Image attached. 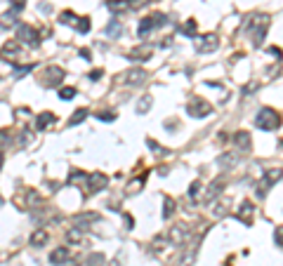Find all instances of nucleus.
I'll return each mask as SVG.
<instances>
[{"instance_id": "33", "label": "nucleus", "mask_w": 283, "mask_h": 266, "mask_svg": "<svg viewBox=\"0 0 283 266\" xmlns=\"http://www.w3.org/2000/svg\"><path fill=\"white\" fill-rule=\"evenodd\" d=\"M73 97H76V87H62L59 90V99H64V101L73 99Z\"/></svg>"}, {"instance_id": "24", "label": "nucleus", "mask_w": 283, "mask_h": 266, "mask_svg": "<svg viewBox=\"0 0 283 266\" xmlns=\"http://www.w3.org/2000/svg\"><path fill=\"white\" fill-rule=\"evenodd\" d=\"M151 104H153V97L151 95H144L140 99V101H137V113H140V116H144V113H149V108H151Z\"/></svg>"}, {"instance_id": "6", "label": "nucleus", "mask_w": 283, "mask_h": 266, "mask_svg": "<svg viewBox=\"0 0 283 266\" xmlns=\"http://www.w3.org/2000/svg\"><path fill=\"white\" fill-rule=\"evenodd\" d=\"M17 40L22 45H29V47H38L40 45V35H38V31L33 29V26H29V24H22L19 29H17Z\"/></svg>"}, {"instance_id": "32", "label": "nucleus", "mask_w": 283, "mask_h": 266, "mask_svg": "<svg viewBox=\"0 0 283 266\" xmlns=\"http://www.w3.org/2000/svg\"><path fill=\"white\" fill-rule=\"evenodd\" d=\"M99 219V214L95 212H87V214H78L76 217V224H87V222H97Z\"/></svg>"}, {"instance_id": "15", "label": "nucleus", "mask_w": 283, "mask_h": 266, "mask_svg": "<svg viewBox=\"0 0 283 266\" xmlns=\"http://www.w3.org/2000/svg\"><path fill=\"white\" fill-rule=\"evenodd\" d=\"M222 189H224V179H215L210 186H208V193L203 196V200L206 202H212L215 198H217L219 193H222Z\"/></svg>"}, {"instance_id": "36", "label": "nucleus", "mask_w": 283, "mask_h": 266, "mask_svg": "<svg viewBox=\"0 0 283 266\" xmlns=\"http://www.w3.org/2000/svg\"><path fill=\"white\" fill-rule=\"evenodd\" d=\"M97 118L99 120H106V123H113V120H116V113H113V111H99Z\"/></svg>"}, {"instance_id": "18", "label": "nucleus", "mask_w": 283, "mask_h": 266, "mask_svg": "<svg viewBox=\"0 0 283 266\" xmlns=\"http://www.w3.org/2000/svg\"><path fill=\"white\" fill-rule=\"evenodd\" d=\"M231 139H234V146H236L239 151H248V149H250V134H248V132H243V130H241V132H236Z\"/></svg>"}, {"instance_id": "1", "label": "nucleus", "mask_w": 283, "mask_h": 266, "mask_svg": "<svg viewBox=\"0 0 283 266\" xmlns=\"http://www.w3.org/2000/svg\"><path fill=\"white\" fill-rule=\"evenodd\" d=\"M267 31H269V14H255L250 22H248V33H250L255 47H262V45H264Z\"/></svg>"}, {"instance_id": "23", "label": "nucleus", "mask_w": 283, "mask_h": 266, "mask_svg": "<svg viewBox=\"0 0 283 266\" xmlns=\"http://www.w3.org/2000/svg\"><path fill=\"white\" fill-rule=\"evenodd\" d=\"M106 7H109V12H113V14H123L125 10H130V7H128V0H109Z\"/></svg>"}, {"instance_id": "21", "label": "nucleus", "mask_w": 283, "mask_h": 266, "mask_svg": "<svg viewBox=\"0 0 283 266\" xmlns=\"http://www.w3.org/2000/svg\"><path fill=\"white\" fill-rule=\"evenodd\" d=\"M128 57H130L132 62H146L151 57V47H135Z\"/></svg>"}, {"instance_id": "17", "label": "nucleus", "mask_w": 283, "mask_h": 266, "mask_svg": "<svg viewBox=\"0 0 283 266\" xmlns=\"http://www.w3.org/2000/svg\"><path fill=\"white\" fill-rule=\"evenodd\" d=\"M55 120H57L55 113H50V111H43L40 116L35 118V128H38V130H47V128H52V125H55Z\"/></svg>"}, {"instance_id": "30", "label": "nucleus", "mask_w": 283, "mask_h": 266, "mask_svg": "<svg viewBox=\"0 0 283 266\" xmlns=\"http://www.w3.org/2000/svg\"><path fill=\"white\" fill-rule=\"evenodd\" d=\"M120 31H123V24H120V22H116V19H113V22H111L109 26L104 29V33H106V35H111V38H113V35H118Z\"/></svg>"}, {"instance_id": "20", "label": "nucleus", "mask_w": 283, "mask_h": 266, "mask_svg": "<svg viewBox=\"0 0 283 266\" xmlns=\"http://www.w3.org/2000/svg\"><path fill=\"white\" fill-rule=\"evenodd\" d=\"M47 238H50L47 229H35V231L31 233V238H29V243H31L33 247H40V245L47 243Z\"/></svg>"}, {"instance_id": "38", "label": "nucleus", "mask_w": 283, "mask_h": 266, "mask_svg": "<svg viewBox=\"0 0 283 266\" xmlns=\"http://www.w3.org/2000/svg\"><path fill=\"white\" fill-rule=\"evenodd\" d=\"M78 179H85L87 181V174H85V172H80V170H73L71 174H69V181H71V184H73V181H78Z\"/></svg>"}, {"instance_id": "5", "label": "nucleus", "mask_w": 283, "mask_h": 266, "mask_svg": "<svg viewBox=\"0 0 283 266\" xmlns=\"http://www.w3.org/2000/svg\"><path fill=\"white\" fill-rule=\"evenodd\" d=\"M165 19H168V17H165L163 12H153L151 17H146V19H142V22H140V26H137V35H140V38L149 35L156 26H163Z\"/></svg>"}, {"instance_id": "16", "label": "nucleus", "mask_w": 283, "mask_h": 266, "mask_svg": "<svg viewBox=\"0 0 283 266\" xmlns=\"http://www.w3.org/2000/svg\"><path fill=\"white\" fill-rule=\"evenodd\" d=\"M69 257H71V252H69L66 247H55V250L50 252V262H52L55 266H59V264H66Z\"/></svg>"}, {"instance_id": "9", "label": "nucleus", "mask_w": 283, "mask_h": 266, "mask_svg": "<svg viewBox=\"0 0 283 266\" xmlns=\"http://www.w3.org/2000/svg\"><path fill=\"white\" fill-rule=\"evenodd\" d=\"M186 240H189V229H186L184 224H177V226H173L168 231V243L175 245V247H182Z\"/></svg>"}, {"instance_id": "28", "label": "nucleus", "mask_w": 283, "mask_h": 266, "mask_svg": "<svg viewBox=\"0 0 283 266\" xmlns=\"http://www.w3.org/2000/svg\"><path fill=\"white\" fill-rule=\"evenodd\" d=\"M17 24V14H14V10L12 12H5L2 17H0V26L2 29H7V26H14Z\"/></svg>"}, {"instance_id": "11", "label": "nucleus", "mask_w": 283, "mask_h": 266, "mask_svg": "<svg viewBox=\"0 0 283 266\" xmlns=\"http://www.w3.org/2000/svg\"><path fill=\"white\" fill-rule=\"evenodd\" d=\"M106 184H109V177H106L104 172H92V174H87V191L90 193L104 191Z\"/></svg>"}, {"instance_id": "19", "label": "nucleus", "mask_w": 283, "mask_h": 266, "mask_svg": "<svg viewBox=\"0 0 283 266\" xmlns=\"http://www.w3.org/2000/svg\"><path fill=\"white\" fill-rule=\"evenodd\" d=\"M236 163H239V156L236 153H222L217 158V165L222 170H231V167H236Z\"/></svg>"}, {"instance_id": "37", "label": "nucleus", "mask_w": 283, "mask_h": 266, "mask_svg": "<svg viewBox=\"0 0 283 266\" xmlns=\"http://www.w3.org/2000/svg\"><path fill=\"white\" fill-rule=\"evenodd\" d=\"M274 243L279 245V247H283V226H276V229H274Z\"/></svg>"}, {"instance_id": "3", "label": "nucleus", "mask_w": 283, "mask_h": 266, "mask_svg": "<svg viewBox=\"0 0 283 266\" xmlns=\"http://www.w3.org/2000/svg\"><path fill=\"white\" fill-rule=\"evenodd\" d=\"M59 22L64 24V26H71V29H76L78 33H90V29H92V24H90V19L87 17H76L71 10H66L59 14Z\"/></svg>"}, {"instance_id": "8", "label": "nucleus", "mask_w": 283, "mask_h": 266, "mask_svg": "<svg viewBox=\"0 0 283 266\" xmlns=\"http://www.w3.org/2000/svg\"><path fill=\"white\" fill-rule=\"evenodd\" d=\"M64 68L62 66H47L45 68V75H43V85L45 87H57L62 85V80H64Z\"/></svg>"}, {"instance_id": "31", "label": "nucleus", "mask_w": 283, "mask_h": 266, "mask_svg": "<svg viewBox=\"0 0 283 266\" xmlns=\"http://www.w3.org/2000/svg\"><path fill=\"white\" fill-rule=\"evenodd\" d=\"M196 26H198L196 19H189V22L182 26V33H184V35H196Z\"/></svg>"}, {"instance_id": "43", "label": "nucleus", "mask_w": 283, "mask_h": 266, "mask_svg": "<svg viewBox=\"0 0 283 266\" xmlns=\"http://www.w3.org/2000/svg\"><path fill=\"white\" fill-rule=\"evenodd\" d=\"M10 2H12V10L14 12L24 10V5H26V0H10Z\"/></svg>"}, {"instance_id": "14", "label": "nucleus", "mask_w": 283, "mask_h": 266, "mask_svg": "<svg viewBox=\"0 0 283 266\" xmlns=\"http://www.w3.org/2000/svg\"><path fill=\"white\" fill-rule=\"evenodd\" d=\"M0 57H2L5 62H14V59L19 57V43H17V40L5 43L2 45V50H0Z\"/></svg>"}, {"instance_id": "7", "label": "nucleus", "mask_w": 283, "mask_h": 266, "mask_svg": "<svg viewBox=\"0 0 283 266\" xmlns=\"http://www.w3.org/2000/svg\"><path fill=\"white\" fill-rule=\"evenodd\" d=\"M219 47V38L217 33H203V35H196V50L201 54L215 52Z\"/></svg>"}, {"instance_id": "13", "label": "nucleus", "mask_w": 283, "mask_h": 266, "mask_svg": "<svg viewBox=\"0 0 283 266\" xmlns=\"http://www.w3.org/2000/svg\"><path fill=\"white\" fill-rule=\"evenodd\" d=\"M252 214H255V210H252V202L250 200H243V202H241V207L236 210V219H239V222H243L246 226H250V224H252Z\"/></svg>"}, {"instance_id": "40", "label": "nucleus", "mask_w": 283, "mask_h": 266, "mask_svg": "<svg viewBox=\"0 0 283 266\" xmlns=\"http://www.w3.org/2000/svg\"><path fill=\"white\" fill-rule=\"evenodd\" d=\"M123 264H125V255H123V252H118V255L111 259V264H109V266H123Z\"/></svg>"}, {"instance_id": "34", "label": "nucleus", "mask_w": 283, "mask_h": 266, "mask_svg": "<svg viewBox=\"0 0 283 266\" xmlns=\"http://www.w3.org/2000/svg\"><path fill=\"white\" fill-rule=\"evenodd\" d=\"M33 66H35V64H26V66H14V78H22V75L31 73V71H33Z\"/></svg>"}, {"instance_id": "42", "label": "nucleus", "mask_w": 283, "mask_h": 266, "mask_svg": "<svg viewBox=\"0 0 283 266\" xmlns=\"http://www.w3.org/2000/svg\"><path fill=\"white\" fill-rule=\"evenodd\" d=\"M29 141H31V132H26V130H24L22 137H19V146H26Z\"/></svg>"}, {"instance_id": "29", "label": "nucleus", "mask_w": 283, "mask_h": 266, "mask_svg": "<svg viewBox=\"0 0 283 266\" xmlns=\"http://www.w3.org/2000/svg\"><path fill=\"white\" fill-rule=\"evenodd\" d=\"M144 181H146V177L142 174V177H137V179H132L130 184H128V189H125V191H128V193H137L142 186H144Z\"/></svg>"}, {"instance_id": "45", "label": "nucleus", "mask_w": 283, "mask_h": 266, "mask_svg": "<svg viewBox=\"0 0 283 266\" xmlns=\"http://www.w3.org/2000/svg\"><path fill=\"white\" fill-rule=\"evenodd\" d=\"M267 52L272 54V57H276V59H279V62H281V57H283V52H281V50H279V47H269V50H267Z\"/></svg>"}, {"instance_id": "47", "label": "nucleus", "mask_w": 283, "mask_h": 266, "mask_svg": "<svg viewBox=\"0 0 283 266\" xmlns=\"http://www.w3.org/2000/svg\"><path fill=\"white\" fill-rule=\"evenodd\" d=\"M125 224H128V231H130L132 226H135V222H132V217H130V214H125Z\"/></svg>"}, {"instance_id": "39", "label": "nucleus", "mask_w": 283, "mask_h": 266, "mask_svg": "<svg viewBox=\"0 0 283 266\" xmlns=\"http://www.w3.org/2000/svg\"><path fill=\"white\" fill-rule=\"evenodd\" d=\"M12 141V134L7 130H0V146H5V144H10Z\"/></svg>"}, {"instance_id": "35", "label": "nucleus", "mask_w": 283, "mask_h": 266, "mask_svg": "<svg viewBox=\"0 0 283 266\" xmlns=\"http://www.w3.org/2000/svg\"><path fill=\"white\" fill-rule=\"evenodd\" d=\"M85 266H104V257L102 255H90L87 257Z\"/></svg>"}, {"instance_id": "26", "label": "nucleus", "mask_w": 283, "mask_h": 266, "mask_svg": "<svg viewBox=\"0 0 283 266\" xmlns=\"http://www.w3.org/2000/svg\"><path fill=\"white\" fill-rule=\"evenodd\" d=\"M85 118H87V108H78V111H73V116L69 118V123H66V125H69V128H73V125H78V123H83Z\"/></svg>"}, {"instance_id": "46", "label": "nucleus", "mask_w": 283, "mask_h": 266, "mask_svg": "<svg viewBox=\"0 0 283 266\" xmlns=\"http://www.w3.org/2000/svg\"><path fill=\"white\" fill-rule=\"evenodd\" d=\"M144 5V0H128V7H140Z\"/></svg>"}, {"instance_id": "10", "label": "nucleus", "mask_w": 283, "mask_h": 266, "mask_svg": "<svg viewBox=\"0 0 283 266\" xmlns=\"http://www.w3.org/2000/svg\"><path fill=\"white\" fill-rule=\"evenodd\" d=\"M186 111H189V116H194V118H208L212 113V106L208 104L206 99H194V101H189Z\"/></svg>"}, {"instance_id": "44", "label": "nucleus", "mask_w": 283, "mask_h": 266, "mask_svg": "<svg viewBox=\"0 0 283 266\" xmlns=\"http://www.w3.org/2000/svg\"><path fill=\"white\" fill-rule=\"evenodd\" d=\"M102 75H104V71H102V68H95V71H90V80H99Z\"/></svg>"}, {"instance_id": "41", "label": "nucleus", "mask_w": 283, "mask_h": 266, "mask_svg": "<svg viewBox=\"0 0 283 266\" xmlns=\"http://www.w3.org/2000/svg\"><path fill=\"white\" fill-rule=\"evenodd\" d=\"M146 146H149V149H153V151H156V153H168V151H165L163 146H158V144H156L153 139H149V141H146Z\"/></svg>"}, {"instance_id": "12", "label": "nucleus", "mask_w": 283, "mask_h": 266, "mask_svg": "<svg viewBox=\"0 0 283 266\" xmlns=\"http://www.w3.org/2000/svg\"><path fill=\"white\" fill-rule=\"evenodd\" d=\"M144 80H146V71L144 68H130V71H125V73L120 75L123 85H142Z\"/></svg>"}, {"instance_id": "50", "label": "nucleus", "mask_w": 283, "mask_h": 266, "mask_svg": "<svg viewBox=\"0 0 283 266\" xmlns=\"http://www.w3.org/2000/svg\"><path fill=\"white\" fill-rule=\"evenodd\" d=\"M0 205H2V198H0Z\"/></svg>"}, {"instance_id": "22", "label": "nucleus", "mask_w": 283, "mask_h": 266, "mask_svg": "<svg viewBox=\"0 0 283 266\" xmlns=\"http://www.w3.org/2000/svg\"><path fill=\"white\" fill-rule=\"evenodd\" d=\"M83 240H85V235H83V229H80V226L69 229V231H66V243L78 245V243H83Z\"/></svg>"}, {"instance_id": "49", "label": "nucleus", "mask_w": 283, "mask_h": 266, "mask_svg": "<svg viewBox=\"0 0 283 266\" xmlns=\"http://www.w3.org/2000/svg\"><path fill=\"white\" fill-rule=\"evenodd\" d=\"M0 170H2V151H0Z\"/></svg>"}, {"instance_id": "4", "label": "nucleus", "mask_w": 283, "mask_h": 266, "mask_svg": "<svg viewBox=\"0 0 283 266\" xmlns=\"http://www.w3.org/2000/svg\"><path fill=\"white\" fill-rule=\"evenodd\" d=\"M283 179V170L281 167H274V170H267L264 172V177H262L260 181H257V186H255V191H257V198H264L267 193H269V189H272L276 181Z\"/></svg>"}, {"instance_id": "25", "label": "nucleus", "mask_w": 283, "mask_h": 266, "mask_svg": "<svg viewBox=\"0 0 283 266\" xmlns=\"http://www.w3.org/2000/svg\"><path fill=\"white\" fill-rule=\"evenodd\" d=\"M201 191H203V184H201L198 179H196V181H191V186H189V200H194V202H196L198 198L203 196Z\"/></svg>"}, {"instance_id": "48", "label": "nucleus", "mask_w": 283, "mask_h": 266, "mask_svg": "<svg viewBox=\"0 0 283 266\" xmlns=\"http://www.w3.org/2000/svg\"><path fill=\"white\" fill-rule=\"evenodd\" d=\"M80 57H83V59H90V50H85V47H83V50H80Z\"/></svg>"}, {"instance_id": "2", "label": "nucleus", "mask_w": 283, "mask_h": 266, "mask_svg": "<svg viewBox=\"0 0 283 266\" xmlns=\"http://www.w3.org/2000/svg\"><path fill=\"white\" fill-rule=\"evenodd\" d=\"M283 123V118L279 111H274V108L264 106L260 108V113L255 116V128L257 130H264V132H274V130H279Z\"/></svg>"}, {"instance_id": "27", "label": "nucleus", "mask_w": 283, "mask_h": 266, "mask_svg": "<svg viewBox=\"0 0 283 266\" xmlns=\"http://www.w3.org/2000/svg\"><path fill=\"white\" fill-rule=\"evenodd\" d=\"M175 214V200L170 196H165L163 198V219H170Z\"/></svg>"}]
</instances>
